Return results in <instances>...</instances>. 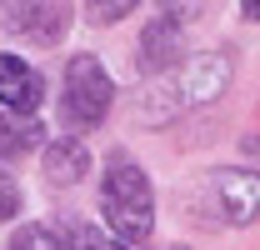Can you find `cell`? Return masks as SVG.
Instances as JSON below:
<instances>
[{"instance_id": "6da1fadb", "label": "cell", "mask_w": 260, "mask_h": 250, "mask_svg": "<svg viewBox=\"0 0 260 250\" xmlns=\"http://www.w3.org/2000/svg\"><path fill=\"white\" fill-rule=\"evenodd\" d=\"M100 210H105L110 235L125 250L145 245L150 230H155V190L145 180V170L130 165L125 155L110 160V170H105V180H100Z\"/></svg>"}, {"instance_id": "7a4b0ae2", "label": "cell", "mask_w": 260, "mask_h": 250, "mask_svg": "<svg viewBox=\"0 0 260 250\" xmlns=\"http://www.w3.org/2000/svg\"><path fill=\"white\" fill-rule=\"evenodd\" d=\"M230 60L220 50H205V55H185V60L175 65L170 75H165L160 85L150 90V100L140 105V115L145 120H170L175 110H190V105H210V100H220L230 85Z\"/></svg>"}, {"instance_id": "3957f363", "label": "cell", "mask_w": 260, "mask_h": 250, "mask_svg": "<svg viewBox=\"0 0 260 250\" xmlns=\"http://www.w3.org/2000/svg\"><path fill=\"white\" fill-rule=\"evenodd\" d=\"M115 100V80L95 55H70L65 65V95H60V115L70 130H95L110 115Z\"/></svg>"}, {"instance_id": "277c9868", "label": "cell", "mask_w": 260, "mask_h": 250, "mask_svg": "<svg viewBox=\"0 0 260 250\" xmlns=\"http://www.w3.org/2000/svg\"><path fill=\"white\" fill-rule=\"evenodd\" d=\"M0 25L35 45H55L70 25V0H0Z\"/></svg>"}, {"instance_id": "5b68a950", "label": "cell", "mask_w": 260, "mask_h": 250, "mask_svg": "<svg viewBox=\"0 0 260 250\" xmlns=\"http://www.w3.org/2000/svg\"><path fill=\"white\" fill-rule=\"evenodd\" d=\"M40 100H45L40 70H30L20 55H0V105L15 110V115H35Z\"/></svg>"}, {"instance_id": "8992f818", "label": "cell", "mask_w": 260, "mask_h": 250, "mask_svg": "<svg viewBox=\"0 0 260 250\" xmlns=\"http://www.w3.org/2000/svg\"><path fill=\"white\" fill-rule=\"evenodd\" d=\"M215 200H220L225 220H235V225L260 220V175L255 170H220L215 175Z\"/></svg>"}, {"instance_id": "52a82bcc", "label": "cell", "mask_w": 260, "mask_h": 250, "mask_svg": "<svg viewBox=\"0 0 260 250\" xmlns=\"http://www.w3.org/2000/svg\"><path fill=\"white\" fill-rule=\"evenodd\" d=\"M180 25L185 20H175V15H150V25H145V35H140V65L145 70H170V65L180 60Z\"/></svg>"}, {"instance_id": "ba28073f", "label": "cell", "mask_w": 260, "mask_h": 250, "mask_svg": "<svg viewBox=\"0 0 260 250\" xmlns=\"http://www.w3.org/2000/svg\"><path fill=\"white\" fill-rule=\"evenodd\" d=\"M85 170H90V155H85L80 140H55V145H45V175H50L55 185H75Z\"/></svg>"}, {"instance_id": "9c48e42d", "label": "cell", "mask_w": 260, "mask_h": 250, "mask_svg": "<svg viewBox=\"0 0 260 250\" xmlns=\"http://www.w3.org/2000/svg\"><path fill=\"white\" fill-rule=\"evenodd\" d=\"M40 125L35 120H10L5 115V105H0V160H10V155H20V150H30V145H40Z\"/></svg>"}, {"instance_id": "30bf717a", "label": "cell", "mask_w": 260, "mask_h": 250, "mask_svg": "<svg viewBox=\"0 0 260 250\" xmlns=\"http://www.w3.org/2000/svg\"><path fill=\"white\" fill-rule=\"evenodd\" d=\"M10 250H65V245L55 240V230H50V225H25V230H15Z\"/></svg>"}, {"instance_id": "8fae6325", "label": "cell", "mask_w": 260, "mask_h": 250, "mask_svg": "<svg viewBox=\"0 0 260 250\" xmlns=\"http://www.w3.org/2000/svg\"><path fill=\"white\" fill-rule=\"evenodd\" d=\"M85 5H90V20H100V25H115V20H125L140 0H85Z\"/></svg>"}, {"instance_id": "7c38bea8", "label": "cell", "mask_w": 260, "mask_h": 250, "mask_svg": "<svg viewBox=\"0 0 260 250\" xmlns=\"http://www.w3.org/2000/svg\"><path fill=\"white\" fill-rule=\"evenodd\" d=\"M65 250H110V240L100 235L95 225H70L65 230Z\"/></svg>"}, {"instance_id": "4fadbf2b", "label": "cell", "mask_w": 260, "mask_h": 250, "mask_svg": "<svg viewBox=\"0 0 260 250\" xmlns=\"http://www.w3.org/2000/svg\"><path fill=\"white\" fill-rule=\"evenodd\" d=\"M20 215V190H15V180L10 175H0V220Z\"/></svg>"}, {"instance_id": "5bb4252c", "label": "cell", "mask_w": 260, "mask_h": 250, "mask_svg": "<svg viewBox=\"0 0 260 250\" xmlns=\"http://www.w3.org/2000/svg\"><path fill=\"white\" fill-rule=\"evenodd\" d=\"M240 10H245L250 20H260V0H240Z\"/></svg>"}]
</instances>
